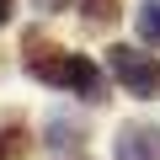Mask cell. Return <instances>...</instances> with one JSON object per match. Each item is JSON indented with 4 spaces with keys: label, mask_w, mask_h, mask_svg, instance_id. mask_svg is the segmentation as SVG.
I'll return each instance as SVG.
<instances>
[{
    "label": "cell",
    "mask_w": 160,
    "mask_h": 160,
    "mask_svg": "<svg viewBox=\"0 0 160 160\" xmlns=\"http://www.w3.org/2000/svg\"><path fill=\"white\" fill-rule=\"evenodd\" d=\"M133 27H139V38H144L149 48H160V0H144L139 16H133Z\"/></svg>",
    "instance_id": "5b68a950"
},
{
    "label": "cell",
    "mask_w": 160,
    "mask_h": 160,
    "mask_svg": "<svg viewBox=\"0 0 160 160\" xmlns=\"http://www.w3.org/2000/svg\"><path fill=\"white\" fill-rule=\"evenodd\" d=\"M107 69L123 80L128 96H155L160 91V59L155 53H139V48H107Z\"/></svg>",
    "instance_id": "7a4b0ae2"
},
{
    "label": "cell",
    "mask_w": 160,
    "mask_h": 160,
    "mask_svg": "<svg viewBox=\"0 0 160 160\" xmlns=\"http://www.w3.org/2000/svg\"><path fill=\"white\" fill-rule=\"evenodd\" d=\"M0 160H27V133H0Z\"/></svg>",
    "instance_id": "52a82bcc"
},
{
    "label": "cell",
    "mask_w": 160,
    "mask_h": 160,
    "mask_svg": "<svg viewBox=\"0 0 160 160\" xmlns=\"http://www.w3.org/2000/svg\"><path fill=\"white\" fill-rule=\"evenodd\" d=\"M32 6H38V11H64L69 0H32Z\"/></svg>",
    "instance_id": "ba28073f"
},
{
    "label": "cell",
    "mask_w": 160,
    "mask_h": 160,
    "mask_svg": "<svg viewBox=\"0 0 160 160\" xmlns=\"http://www.w3.org/2000/svg\"><path fill=\"white\" fill-rule=\"evenodd\" d=\"M112 160H160V133H155V128H144V123L123 128V133H118V144H112Z\"/></svg>",
    "instance_id": "3957f363"
},
{
    "label": "cell",
    "mask_w": 160,
    "mask_h": 160,
    "mask_svg": "<svg viewBox=\"0 0 160 160\" xmlns=\"http://www.w3.org/2000/svg\"><path fill=\"white\" fill-rule=\"evenodd\" d=\"M11 22V0H0V27H6Z\"/></svg>",
    "instance_id": "9c48e42d"
},
{
    "label": "cell",
    "mask_w": 160,
    "mask_h": 160,
    "mask_svg": "<svg viewBox=\"0 0 160 160\" xmlns=\"http://www.w3.org/2000/svg\"><path fill=\"white\" fill-rule=\"evenodd\" d=\"M86 22H118V0H86Z\"/></svg>",
    "instance_id": "8992f818"
},
{
    "label": "cell",
    "mask_w": 160,
    "mask_h": 160,
    "mask_svg": "<svg viewBox=\"0 0 160 160\" xmlns=\"http://www.w3.org/2000/svg\"><path fill=\"white\" fill-rule=\"evenodd\" d=\"M27 69L43 80V86H64V91H75L80 102H102V96H107V75H102L86 53H32Z\"/></svg>",
    "instance_id": "6da1fadb"
},
{
    "label": "cell",
    "mask_w": 160,
    "mask_h": 160,
    "mask_svg": "<svg viewBox=\"0 0 160 160\" xmlns=\"http://www.w3.org/2000/svg\"><path fill=\"white\" fill-rule=\"evenodd\" d=\"M80 128L75 118H48V149H80Z\"/></svg>",
    "instance_id": "277c9868"
}]
</instances>
